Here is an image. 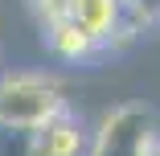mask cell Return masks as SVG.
<instances>
[{
	"mask_svg": "<svg viewBox=\"0 0 160 156\" xmlns=\"http://www.w3.org/2000/svg\"><path fill=\"white\" fill-rule=\"evenodd\" d=\"M66 8H70V0H29V13H33L37 29H41V25L62 21V17H66Z\"/></svg>",
	"mask_w": 160,
	"mask_h": 156,
	"instance_id": "52a82bcc",
	"label": "cell"
},
{
	"mask_svg": "<svg viewBox=\"0 0 160 156\" xmlns=\"http://www.w3.org/2000/svg\"><path fill=\"white\" fill-rule=\"evenodd\" d=\"M66 21H74L99 49H111V45H123V41L140 37V25L123 13L119 0H70Z\"/></svg>",
	"mask_w": 160,
	"mask_h": 156,
	"instance_id": "3957f363",
	"label": "cell"
},
{
	"mask_svg": "<svg viewBox=\"0 0 160 156\" xmlns=\"http://www.w3.org/2000/svg\"><path fill=\"white\" fill-rule=\"evenodd\" d=\"M82 152H86L82 119L70 115L66 107L53 111L49 119H41V123H33V128H29L25 156H82Z\"/></svg>",
	"mask_w": 160,
	"mask_h": 156,
	"instance_id": "277c9868",
	"label": "cell"
},
{
	"mask_svg": "<svg viewBox=\"0 0 160 156\" xmlns=\"http://www.w3.org/2000/svg\"><path fill=\"white\" fill-rule=\"evenodd\" d=\"M119 4H123V13L132 17L140 29L160 25V0H119Z\"/></svg>",
	"mask_w": 160,
	"mask_h": 156,
	"instance_id": "8992f818",
	"label": "cell"
},
{
	"mask_svg": "<svg viewBox=\"0 0 160 156\" xmlns=\"http://www.w3.org/2000/svg\"><path fill=\"white\" fill-rule=\"evenodd\" d=\"M152 132H156V115L144 103H123L99 123L86 156H140V148Z\"/></svg>",
	"mask_w": 160,
	"mask_h": 156,
	"instance_id": "7a4b0ae2",
	"label": "cell"
},
{
	"mask_svg": "<svg viewBox=\"0 0 160 156\" xmlns=\"http://www.w3.org/2000/svg\"><path fill=\"white\" fill-rule=\"evenodd\" d=\"M41 41H45V49H49L58 62H90V58L103 53V49L94 45L74 21H66V17L53 21V25H41Z\"/></svg>",
	"mask_w": 160,
	"mask_h": 156,
	"instance_id": "5b68a950",
	"label": "cell"
},
{
	"mask_svg": "<svg viewBox=\"0 0 160 156\" xmlns=\"http://www.w3.org/2000/svg\"><path fill=\"white\" fill-rule=\"evenodd\" d=\"M66 107L62 86L41 74H17L0 82V128H33Z\"/></svg>",
	"mask_w": 160,
	"mask_h": 156,
	"instance_id": "6da1fadb",
	"label": "cell"
},
{
	"mask_svg": "<svg viewBox=\"0 0 160 156\" xmlns=\"http://www.w3.org/2000/svg\"><path fill=\"white\" fill-rule=\"evenodd\" d=\"M140 156H160V136L152 132L148 140H144V148H140Z\"/></svg>",
	"mask_w": 160,
	"mask_h": 156,
	"instance_id": "ba28073f",
	"label": "cell"
}]
</instances>
